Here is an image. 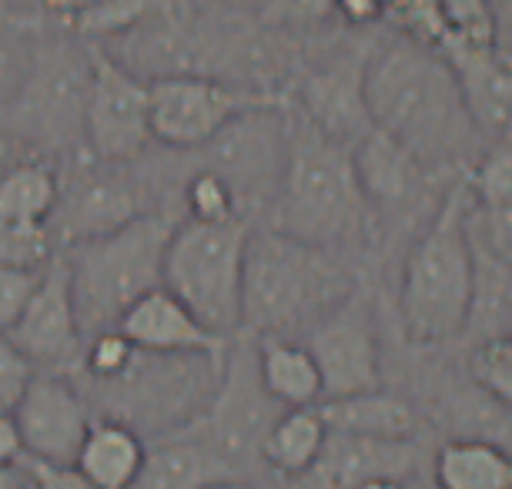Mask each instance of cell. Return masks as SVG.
<instances>
[{"instance_id":"6da1fadb","label":"cell","mask_w":512,"mask_h":489,"mask_svg":"<svg viewBox=\"0 0 512 489\" xmlns=\"http://www.w3.org/2000/svg\"><path fill=\"white\" fill-rule=\"evenodd\" d=\"M362 94L372 128L409 148L425 168L456 165L482 134L456 67L419 37L375 44L365 57Z\"/></svg>"},{"instance_id":"7a4b0ae2","label":"cell","mask_w":512,"mask_h":489,"mask_svg":"<svg viewBox=\"0 0 512 489\" xmlns=\"http://www.w3.org/2000/svg\"><path fill=\"white\" fill-rule=\"evenodd\" d=\"M469 181H456L439 212L405 255L399 282L402 329L412 342L439 345L469 329L476 299V248H472Z\"/></svg>"},{"instance_id":"3957f363","label":"cell","mask_w":512,"mask_h":489,"mask_svg":"<svg viewBox=\"0 0 512 489\" xmlns=\"http://www.w3.org/2000/svg\"><path fill=\"white\" fill-rule=\"evenodd\" d=\"M352 292V278L332 248L308 245L278 228H251L241 272V329L251 335H292Z\"/></svg>"},{"instance_id":"277c9868","label":"cell","mask_w":512,"mask_h":489,"mask_svg":"<svg viewBox=\"0 0 512 489\" xmlns=\"http://www.w3.org/2000/svg\"><path fill=\"white\" fill-rule=\"evenodd\" d=\"M369 208L352 148L328 138L312 121L292 118L288 158L268 205V225L308 245L338 248L362 232Z\"/></svg>"},{"instance_id":"5b68a950","label":"cell","mask_w":512,"mask_h":489,"mask_svg":"<svg viewBox=\"0 0 512 489\" xmlns=\"http://www.w3.org/2000/svg\"><path fill=\"white\" fill-rule=\"evenodd\" d=\"M175 222L161 212H138L111 232L67 245V275L84 339L114 329L141 295L161 285L164 248Z\"/></svg>"},{"instance_id":"8992f818","label":"cell","mask_w":512,"mask_h":489,"mask_svg":"<svg viewBox=\"0 0 512 489\" xmlns=\"http://www.w3.org/2000/svg\"><path fill=\"white\" fill-rule=\"evenodd\" d=\"M251 222H175L164 248L161 285L181 299L211 332L235 335L241 329V272Z\"/></svg>"},{"instance_id":"52a82bcc","label":"cell","mask_w":512,"mask_h":489,"mask_svg":"<svg viewBox=\"0 0 512 489\" xmlns=\"http://www.w3.org/2000/svg\"><path fill=\"white\" fill-rule=\"evenodd\" d=\"M288 138H292V118L278 108L272 98H258L241 108L205 141V168L228 181L238 212H268L278 181H282Z\"/></svg>"},{"instance_id":"ba28073f","label":"cell","mask_w":512,"mask_h":489,"mask_svg":"<svg viewBox=\"0 0 512 489\" xmlns=\"http://www.w3.org/2000/svg\"><path fill=\"white\" fill-rule=\"evenodd\" d=\"M91 84V51L74 47H34V61L17 94L0 111L31 141L74 145L84 141V101Z\"/></svg>"},{"instance_id":"9c48e42d","label":"cell","mask_w":512,"mask_h":489,"mask_svg":"<svg viewBox=\"0 0 512 489\" xmlns=\"http://www.w3.org/2000/svg\"><path fill=\"white\" fill-rule=\"evenodd\" d=\"M154 141L148 81L118 57L91 47V84L84 101V145L101 165H128Z\"/></svg>"},{"instance_id":"30bf717a","label":"cell","mask_w":512,"mask_h":489,"mask_svg":"<svg viewBox=\"0 0 512 489\" xmlns=\"http://www.w3.org/2000/svg\"><path fill=\"white\" fill-rule=\"evenodd\" d=\"M285 406L268 396L258 376V359L251 356L248 345H235L225 352L218 386L211 392V406L205 412L201 429L215 443L228 463L245 473L251 463H262V443L268 426Z\"/></svg>"},{"instance_id":"8fae6325","label":"cell","mask_w":512,"mask_h":489,"mask_svg":"<svg viewBox=\"0 0 512 489\" xmlns=\"http://www.w3.org/2000/svg\"><path fill=\"white\" fill-rule=\"evenodd\" d=\"M305 345L312 352L318 372H322V399L382 386V352L375 315L355 289L308 325Z\"/></svg>"},{"instance_id":"7c38bea8","label":"cell","mask_w":512,"mask_h":489,"mask_svg":"<svg viewBox=\"0 0 512 489\" xmlns=\"http://www.w3.org/2000/svg\"><path fill=\"white\" fill-rule=\"evenodd\" d=\"M265 94H241L208 74H161L148 81L154 141L178 151H198L228 118Z\"/></svg>"},{"instance_id":"4fadbf2b","label":"cell","mask_w":512,"mask_h":489,"mask_svg":"<svg viewBox=\"0 0 512 489\" xmlns=\"http://www.w3.org/2000/svg\"><path fill=\"white\" fill-rule=\"evenodd\" d=\"M17 349L34 362V369L61 372L71 369L84 356V332L77 322L74 295H71V275L67 262L51 258L41 272V282L17 315V322L7 329Z\"/></svg>"},{"instance_id":"5bb4252c","label":"cell","mask_w":512,"mask_h":489,"mask_svg":"<svg viewBox=\"0 0 512 489\" xmlns=\"http://www.w3.org/2000/svg\"><path fill=\"white\" fill-rule=\"evenodd\" d=\"M24 453L51 463H74L91 429V406L61 372L37 369L14 406Z\"/></svg>"},{"instance_id":"9a60e30c","label":"cell","mask_w":512,"mask_h":489,"mask_svg":"<svg viewBox=\"0 0 512 489\" xmlns=\"http://www.w3.org/2000/svg\"><path fill=\"white\" fill-rule=\"evenodd\" d=\"M412 469V439H369L328 429L322 453L302 479L318 486H392Z\"/></svg>"},{"instance_id":"2e32d148","label":"cell","mask_w":512,"mask_h":489,"mask_svg":"<svg viewBox=\"0 0 512 489\" xmlns=\"http://www.w3.org/2000/svg\"><path fill=\"white\" fill-rule=\"evenodd\" d=\"M365 57L369 54H342L312 71L302 84V118L349 148L372 128L362 94Z\"/></svg>"},{"instance_id":"e0dca14e","label":"cell","mask_w":512,"mask_h":489,"mask_svg":"<svg viewBox=\"0 0 512 489\" xmlns=\"http://www.w3.org/2000/svg\"><path fill=\"white\" fill-rule=\"evenodd\" d=\"M118 329L148 352H195V356H225L228 335L211 332L185 302L164 285L141 295L118 319Z\"/></svg>"},{"instance_id":"ac0fdd59","label":"cell","mask_w":512,"mask_h":489,"mask_svg":"<svg viewBox=\"0 0 512 489\" xmlns=\"http://www.w3.org/2000/svg\"><path fill=\"white\" fill-rule=\"evenodd\" d=\"M439 51L456 67L479 131H506L512 121V54H502L496 41L472 44L459 37H446Z\"/></svg>"},{"instance_id":"d6986e66","label":"cell","mask_w":512,"mask_h":489,"mask_svg":"<svg viewBox=\"0 0 512 489\" xmlns=\"http://www.w3.org/2000/svg\"><path fill=\"white\" fill-rule=\"evenodd\" d=\"M238 469L211 443L205 429L198 433H171L144 449V466L138 473L141 489H208L235 483Z\"/></svg>"},{"instance_id":"ffe728a7","label":"cell","mask_w":512,"mask_h":489,"mask_svg":"<svg viewBox=\"0 0 512 489\" xmlns=\"http://www.w3.org/2000/svg\"><path fill=\"white\" fill-rule=\"evenodd\" d=\"M138 195L124 178H111L104 171H88L77 178L71 188H61L54 215L57 232L67 245L81 242V238L111 232V228L124 225L128 218L138 215Z\"/></svg>"},{"instance_id":"44dd1931","label":"cell","mask_w":512,"mask_h":489,"mask_svg":"<svg viewBox=\"0 0 512 489\" xmlns=\"http://www.w3.org/2000/svg\"><path fill=\"white\" fill-rule=\"evenodd\" d=\"M352 161L369 205L382 208H399L409 198H415L425 171H429L409 148H402L399 141L379 128H369L355 141Z\"/></svg>"},{"instance_id":"7402d4cb","label":"cell","mask_w":512,"mask_h":489,"mask_svg":"<svg viewBox=\"0 0 512 489\" xmlns=\"http://www.w3.org/2000/svg\"><path fill=\"white\" fill-rule=\"evenodd\" d=\"M148 443L124 419H91L74 466L91 489H131L138 483Z\"/></svg>"},{"instance_id":"603a6c76","label":"cell","mask_w":512,"mask_h":489,"mask_svg":"<svg viewBox=\"0 0 512 489\" xmlns=\"http://www.w3.org/2000/svg\"><path fill=\"white\" fill-rule=\"evenodd\" d=\"M325 426L335 433L369 436V439H412L415 436V412L405 399L392 396L382 386L349 392L318 402Z\"/></svg>"},{"instance_id":"cb8c5ba5","label":"cell","mask_w":512,"mask_h":489,"mask_svg":"<svg viewBox=\"0 0 512 489\" xmlns=\"http://www.w3.org/2000/svg\"><path fill=\"white\" fill-rule=\"evenodd\" d=\"M258 376L265 392L278 406H318L325 396L322 372L305 342H292L288 335H262L255 349Z\"/></svg>"},{"instance_id":"d4e9b609","label":"cell","mask_w":512,"mask_h":489,"mask_svg":"<svg viewBox=\"0 0 512 489\" xmlns=\"http://www.w3.org/2000/svg\"><path fill=\"white\" fill-rule=\"evenodd\" d=\"M328 426L318 406H292L275 416L262 443V463L292 479H302L315 466L325 446Z\"/></svg>"},{"instance_id":"484cf974","label":"cell","mask_w":512,"mask_h":489,"mask_svg":"<svg viewBox=\"0 0 512 489\" xmlns=\"http://www.w3.org/2000/svg\"><path fill=\"white\" fill-rule=\"evenodd\" d=\"M442 489H512V453L489 439H452L436 456Z\"/></svg>"},{"instance_id":"4316f807","label":"cell","mask_w":512,"mask_h":489,"mask_svg":"<svg viewBox=\"0 0 512 489\" xmlns=\"http://www.w3.org/2000/svg\"><path fill=\"white\" fill-rule=\"evenodd\" d=\"M61 178L44 161H17L0 168V222H51Z\"/></svg>"},{"instance_id":"83f0119b","label":"cell","mask_w":512,"mask_h":489,"mask_svg":"<svg viewBox=\"0 0 512 489\" xmlns=\"http://www.w3.org/2000/svg\"><path fill=\"white\" fill-rule=\"evenodd\" d=\"M178 0H98V4L84 7L81 14L67 17L74 34L91 37V41H111L138 31L141 24L154 21L161 14H171Z\"/></svg>"},{"instance_id":"f1b7e54d","label":"cell","mask_w":512,"mask_h":489,"mask_svg":"<svg viewBox=\"0 0 512 489\" xmlns=\"http://www.w3.org/2000/svg\"><path fill=\"white\" fill-rule=\"evenodd\" d=\"M472 379L499 409L512 412V332L479 342L472 352Z\"/></svg>"},{"instance_id":"f546056e","label":"cell","mask_w":512,"mask_h":489,"mask_svg":"<svg viewBox=\"0 0 512 489\" xmlns=\"http://www.w3.org/2000/svg\"><path fill=\"white\" fill-rule=\"evenodd\" d=\"M185 208H188V218H198V222H228V218L241 215L228 181L208 168L195 171V175L185 181Z\"/></svg>"},{"instance_id":"4dcf8cb0","label":"cell","mask_w":512,"mask_h":489,"mask_svg":"<svg viewBox=\"0 0 512 489\" xmlns=\"http://www.w3.org/2000/svg\"><path fill=\"white\" fill-rule=\"evenodd\" d=\"M134 352H138V345H134L128 335L114 325V329H101V332H94L84 339L81 366L94 382H111L131 366Z\"/></svg>"},{"instance_id":"1f68e13d","label":"cell","mask_w":512,"mask_h":489,"mask_svg":"<svg viewBox=\"0 0 512 489\" xmlns=\"http://www.w3.org/2000/svg\"><path fill=\"white\" fill-rule=\"evenodd\" d=\"M51 258L54 255L47 222H0V262L44 268Z\"/></svg>"},{"instance_id":"d6a6232c","label":"cell","mask_w":512,"mask_h":489,"mask_svg":"<svg viewBox=\"0 0 512 489\" xmlns=\"http://www.w3.org/2000/svg\"><path fill=\"white\" fill-rule=\"evenodd\" d=\"M34 47L37 41H31L24 24L11 21V17H0V108L24 84L27 67L34 61Z\"/></svg>"},{"instance_id":"836d02e7","label":"cell","mask_w":512,"mask_h":489,"mask_svg":"<svg viewBox=\"0 0 512 489\" xmlns=\"http://www.w3.org/2000/svg\"><path fill=\"white\" fill-rule=\"evenodd\" d=\"M466 181H469V191H472V198H476V205L482 208L512 201V141H502V145L489 148Z\"/></svg>"},{"instance_id":"e575fe53","label":"cell","mask_w":512,"mask_h":489,"mask_svg":"<svg viewBox=\"0 0 512 489\" xmlns=\"http://www.w3.org/2000/svg\"><path fill=\"white\" fill-rule=\"evenodd\" d=\"M442 21H446L449 37L472 44H492L496 41V14L492 0H436Z\"/></svg>"},{"instance_id":"d590c367","label":"cell","mask_w":512,"mask_h":489,"mask_svg":"<svg viewBox=\"0 0 512 489\" xmlns=\"http://www.w3.org/2000/svg\"><path fill=\"white\" fill-rule=\"evenodd\" d=\"M332 17V0H262V21L282 31H312Z\"/></svg>"},{"instance_id":"8d00e7d4","label":"cell","mask_w":512,"mask_h":489,"mask_svg":"<svg viewBox=\"0 0 512 489\" xmlns=\"http://www.w3.org/2000/svg\"><path fill=\"white\" fill-rule=\"evenodd\" d=\"M44 268H24V265H7L0 262V329H11L17 315L24 312V305L31 302V295L41 282Z\"/></svg>"},{"instance_id":"74e56055","label":"cell","mask_w":512,"mask_h":489,"mask_svg":"<svg viewBox=\"0 0 512 489\" xmlns=\"http://www.w3.org/2000/svg\"><path fill=\"white\" fill-rule=\"evenodd\" d=\"M34 362L14 345V339L0 329V409H14L27 382L34 379Z\"/></svg>"},{"instance_id":"f35d334b","label":"cell","mask_w":512,"mask_h":489,"mask_svg":"<svg viewBox=\"0 0 512 489\" xmlns=\"http://www.w3.org/2000/svg\"><path fill=\"white\" fill-rule=\"evenodd\" d=\"M476 208L482 212V225H486V235H482L479 245L486 248L489 255H496L506 265H512V201H506V205H492V208H482V205H476Z\"/></svg>"},{"instance_id":"ab89813d","label":"cell","mask_w":512,"mask_h":489,"mask_svg":"<svg viewBox=\"0 0 512 489\" xmlns=\"http://www.w3.org/2000/svg\"><path fill=\"white\" fill-rule=\"evenodd\" d=\"M335 17H342L345 24L365 27L385 17V0H332Z\"/></svg>"},{"instance_id":"60d3db41","label":"cell","mask_w":512,"mask_h":489,"mask_svg":"<svg viewBox=\"0 0 512 489\" xmlns=\"http://www.w3.org/2000/svg\"><path fill=\"white\" fill-rule=\"evenodd\" d=\"M24 456V439L17 429L14 409H0V466H17Z\"/></svg>"},{"instance_id":"b9f144b4","label":"cell","mask_w":512,"mask_h":489,"mask_svg":"<svg viewBox=\"0 0 512 489\" xmlns=\"http://www.w3.org/2000/svg\"><path fill=\"white\" fill-rule=\"evenodd\" d=\"M41 4H44V11H47V14H57V17H74V14H81L84 7L98 4V0H41Z\"/></svg>"},{"instance_id":"7bdbcfd3","label":"cell","mask_w":512,"mask_h":489,"mask_svg":"<svg viewBox=\"0 0 512 489\" xmlns=\"http://www.w3.org/2000/svg\"><path fill=\"white\" fill-rule=\"evenodd\" d=\"M31 486L21 466H0V489H24Z\"/></svg>"},{"instance_id":"ee69618b","label":"cell","mask_w":512,"mask_h":489,"mask_svg":"<svg viewBox=\"0 0 512 489\" xmlns=\"http://www.w3.org/2000/svg\"><path fill=\"white\" fill-rule=\"evenodd\" d=\"M0 148H4V145H0ZM0 168H4V151H0Z\"/></svg>"}]
</instances>
